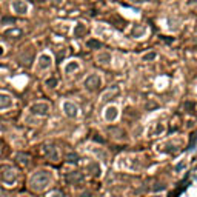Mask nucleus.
I'll use <instances>...</instances> for the list:
<instances>
[{"label":"nucleus","mask_w":197,"mask_h":197,"mask_svg":"<svg viewBox=\"0 0 197 197\" xmlns=\"http://www.w3.org/2000/svg\"><path fill=\"white\" fill-rule=\"evenodd\" d=\"M13 9L17 14H26L28 13V3L23 0H14L13 2Z\"/></svg>","instance_id":"nucleus-1"},{"label":"nucleus","mask_w":197,"mask_h":197,"mask_svg":"<svg viewBox=\"0 0 197 197\" xmlns=\"http://www.w3.org/2000/svg\"><path fill=\"white\" fill-rule=\"evenodd\" d=\"M86 31H88V28L83 23H77L74 28V37H82L83 34H86Z\"/></svg>","instance_id":"nucleus-2"},{"label":"nucleus","mask_w":197,"mask_h":197,"mask_svg":"<svg viewBox=\"0 0 197 197\" xmlns=\"http://www.w3.org/2000/svg\"><path fill=\"white\" fill-rule=\"evenodd\" d=\"M85 85H88V88H94V86H97V85H100V80H99V78L97 77H89L88 78V80L85 82Z\"/></svg>","instance_id":"nucleus-3"},{"label":"nucleus","mask_w":197,"mask_h":197,"mask_svg":"<svg viewBox=\"0 0 197 197\" xmlns=\"http://www.w3.org/2000/svg\"><path fill=\"white\" fill-rule=\"evenodd\" d=\"M49 63H51V59H49L48 56H42V57H40V66H42V68L49 66Z\"/></svg>","instance_id":"nucleus-4"},{"label":"nucleus","mask_w":197,"mask_h":197,"mask_svg":"<svg viewBox=\"0 0 197 197\" xmlns=\"http://www.w3.org/2000/svg\"><path fill=\"white\" fill-rule=\"evenodd\" d=\"M88 46L89 48H100V42H97V40H88Z\"/></svg>","instance_id":"nucleus-5"},{"label":"nucleus","mask_w":197,"mask_h":197,"mask_svg":"<svg viewBox=\"0 0 197 197\" xmlns=\"http://www.w3.org/2000/svg\"><path fill=\"white\" fill-rule=\"evenodd\" d=\"M13 34L20 35V31H19V29H14V31H8V32H6V35H13Z\"/></svg>","instance_id":"nucleus-6"},{"label":"nucleus","mask_w":197,"mask_h":197,"mask_svg":"<svg viewBox=\"0 0 197 197\" xmlns=\"http://www.w3.org/2000/svg\"><path fill=\"white\" fill-rule=\"evenodd\" d=\"M62 2H63V0H51V3H53V5H60Z\"/></svg>","instance_id":"nucleus-7"},{"label":"nucleus","mask_w":197,"mask_h":197,"mask_svg":"<svg viewBox=\"0 0 197 197\" xmlns=\"http://www.w3.org/2000/svg\"><path fill=\"white\" fill-rule=\"evenodd\" d=\"M2 22H3V23H6V22H9V23H14V19H3Z\"/></svg>","instance_id":"nucleus-8"},{"label":"nucleus","mask_w":197,"mask_h":197,"mask_svg":"<svg viewBox=\"0 0 197 197\" xmlns=\"http://www.w3.org/2000/svg\"><path fill=\"white\" fill-rule=\"evenodd\" d=\"M2 53H3V51H2V46H0V54H2Z\"/></svg>","instance_id":"nucleus-9"}]
</instances>
